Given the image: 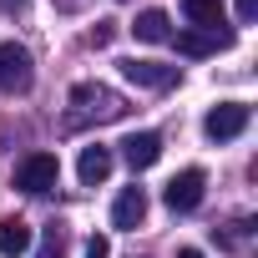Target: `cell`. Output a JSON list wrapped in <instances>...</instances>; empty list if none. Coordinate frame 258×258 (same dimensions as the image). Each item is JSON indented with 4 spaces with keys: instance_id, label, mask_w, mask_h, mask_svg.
<instances>
[{
    "instance_id": "6da1fadb",
    "label": "cell",
    "mask_w": 258,
    "mask_h": 258,
    "mask_svg": "<svg viewBox=\"0 0 258 258\" xmlns=\"http://www.w3.org/2000/svg\"><path fill=\"white\" fill-rule=\"evenodd\" d=\"M71 106H76V121H116L126 111V101L111 91V86H96V81H76L71 86Z\"/></svg>"
},
{
    "instance_id": "7a4b0ae2",
    "label": "cell",
    "mask_w": 258,
    "mask_h": 258,
    "mask_svg": "<svg viewBox=\"0 0 258 258\" xmlns=\"http://www.w3.org/2000/svg\"><path fill=\"white\" fill-rule=\"evenodd\" d=\"M31 81H36L31 51H26L21 41H0V91H6V96H21V91H31Z\"/></svg>"
},
{
    "instance_id": "3957f363",
    "label": "cell",
    "mask_w": 258,
    "mask_h": 258,
    "mask_svg": "<svg viewBox=\"0 0 258 258\" xmlns=\"http://www.w3.org/2000/svg\"><path fill=\"white\" fill-rule=\"evenodd\" d=\"M56 177H61L56 152H26V157L16 162V172H11V182H16L21 192H51Z\"/></svg>"
},
{
    "instance_id": "277c9868",
    "label": "cell",
    "mask_w": 258,
    "mask_h": 258,
    "mask_svg": "<svg viewBox=\"0 0 258 258\" xmlns=\"http://www.w3.org/2000/svg\"><path fill=\"white\" fill-rule=\"evenodd\" d=\"M248 121H253V111H248L243 101H218V106H208V116H203V137H208V142H233V137L248 132Z\"/></svg>"
},
{
    "instance_id": "5b68a950",
    "label": "cell",
    "mask_w": 258,
    "mask_h": 258,
    "mask_svg": "<svg viewBox=\"0 0 258 258\" xmlns=\"http://www.w3.org/2000/svg\"><path fill=\"white\" fill-rule=\"evenodd\" d=\"M116 66H121L126 81L142 86V91H172L177 76H182V66H167V61H137V56H126V61H116Z\"/></svg>"
},
{
    "instance_id": "8992f818",
    "label": "cell",
    "mask_w": 258,
    "mask_h": 258,
    "mask_svg": "<svg viewBox=\"0 0 258 258\" xmlns=\"http://www.w3.org/2000/svg\"><path fill=\"white\" fill-rule=\"evenodd\" d=\"M203 192H208V172H203V167H182V172L162 187V203H167L172 213H192V208L203 203Z\"/></svg>"
},
{
    "instance_id": "52a82bcc",
    "label": "cell",
    "mask_w": 258,
    "mask_h": 258,
    "mask_svg": "<svg viewBox=\"0 0 258 258\" xmlns=\"http://www.w3.org/2000/svg\"><path fill=\"white\" fill-rule=\"evenodd\" d=\"M142 223H147V192H142V187H121V198L111 203V228L137 233Z\"/></svg>"
},
{
    "instance_id": "ba28073f",
    "label": "cell",
    "mask_w": 258,
    "mask_h": 258,
    "mask_svg": "<svg viewBox=\"0 0 258 258\" xmlns=\"http://www.w3.org/2000/svg\"><path fill=\"white\" fill-rule=\"evenodd\" d=\"M121 157H126L132 172H147V167L162 157V137H157V132H132V137L121 142Z\"/></svg>"
},
{
    "instance_id": "9c48e42d",
    "label": "cell",
    "mask_w": 258,
    "mask_h": 258,
    "mask_svg": "<svg viewBox=\"0 0 258 258\" xmlns=\"http://www.w3.org/2000/svg\"><path fill=\"white\" fill-rule=\"evenodd\" d=\"M76 177H81L86 187H101V182L111 177V147H101V142L81 147V162H76Z\"/></svg>"
},
{
    "instance_id": "30bf717a",
    "label": "cell",
    "mask_w": 258,
    "mask_h": 258,
    "mask_svg": "<svg viewBox=\"0 0 258 258\" xmlns=\"http://www.w3.org/2000/svg\"><path fill=\"white\" fill-rule=\"evenodd\" d=\"M172 41H177L182 56H213V51H228V46H233L228 31H182V36H172Z\"/></svg>"
},
{
    "instance_id": "8fae6325",
    "label": "cell",
    "mask_w": 258,
    "mask_h": 258,
    "mask_svg": "<svg viewBox=\"0 0 258 258\" xmlns=\"http://www.w3.org/2000/svg\"><path fill=\"white\" fill-rule=\"evenodd\" d=\"M132 36H137V41H147V46L172 41V21H167V11H142V16L132 21Z\"/></svg>"
},
{
    "instance_id": "7c38bea8",
    "label": "cell",
    "mask_w": 258,
    "mask_h": 258,
    "mask_svg": "<svg viewBox=\"0 0 258 258\" xmlns=\"http://www.w3.org/2000/svg\"><path fill=\"white\" fill-rule=\"evenodd\" d=\"M21 253H31L26 218H0V258H21Z\"/></svg>"
},
{
    "instance_id": "4fadbf2b",
    "label": "cell",
    "mask_w": 258,
    "mask_h": 258,
    "mask_svg": "<svg viewBox=\"0 0 258 258\" xmlns=\"http://www.w3.org/2000/svg\"><path fill=\"white\" fill-rule=\"evenodd\" d=\"M182 16L203 31H218L223 26V0H182Z\"/></svg>"
},
{
    "instance_id": "5bb4252c",
    "label": "cell",
    "mask_w": 258,
    "mask_h": 258,
    "mask_svg": "<svg viewBox=\"0 0 258 258\" xmlns=\"http://www.w3.org/2000/svg\"><path fill=\"white\" fill-rule=\"evenodd\" d=\"M36 258H66V228H61V223H51V228H46V238H41Z\"/></svg>"
},
{
    "instance_id": "9a60e30c",
    "label": "cell",
    "mask_w": 258,
    "mask_h": 258,
    "mask_svg": "<svg viewBox=\"0 0 258 258\" xmlns=\"http://www.w3.org/2000/svg\"><path fill=\"white\" fill-rule=\"evenodd\" d=\"M86 258H111V243H106L101 233H91V238H86Z\"/></svg>"
},
{
    "instance_id": "2e32d148",
    "label": "cell",
    "mask_w": 258,
    "mask_h": 258,
    "mask_svg": "<svg viewBox=\"0 0 258 258\" xmlns=\"http://www.w3.org/2000/svg\"><path fill=\"white\" fill-rule=\"evenodd\" d=\"M116 36V21H96V31H91V46H106Z\"/></svg>"
},
{
    "instance_id": "e0dca14e",
    "label": "cell",
    "mask_w": 258,
    "mask_h": 258,
    "mask_svg": "<svg viewBox=\"0 0 258 258\" xmlns=\"http://www.w3.org/2000/svg\"><path fill=\"white\" fill-rule=\"evenodd\" d=\"M238 21H243V26L258 21V0H238Z\"/></svg>"
},
{
    "instance_id": "ac0fdd59",
    "label": "cell",
    "mask_w": 258,
    "mask_h": 258,
    "mask_svg": "<svg viewBox=\"0 0 258 258\" xmlns=\"http://www.w3.org/2000/svg\"><path fill=\"white\" fill-rule=\"evenodd\" d=\"M177 258H203V253H198V248H182V253H177Z\"/></svg>"
}]
</instances>
